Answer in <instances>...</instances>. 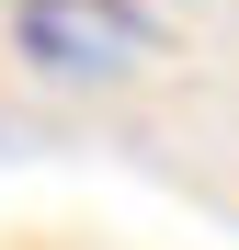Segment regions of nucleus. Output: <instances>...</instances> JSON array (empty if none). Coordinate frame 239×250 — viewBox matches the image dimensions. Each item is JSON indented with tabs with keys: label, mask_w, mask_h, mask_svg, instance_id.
Here are the masks:
<instances>
[{
	"label": "nucleus",
	"mask_w": 239,
	"mask_h": 250,
	"mask_svg": "<svg viewBox=\"0 0 239 250\" xmlns=\"http://www.w3.org/2000/svg\"><path fill=\"white\" fill-rule=\"evenodd\" d=\"M12 46L46 80H126L137 57H159V23L137 12V0H23Z\"/></svg>",
	"instance_id": "1"
}]
</instances>
